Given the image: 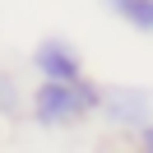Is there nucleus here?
Returning a JSON list of instances; mask_svg holds the SVG:
<instances>
[{
    "label": "nucleus",
    "mask_w": 153,
    "mask_h": 153,
    "mask_svg": "<svg viewBox=\"0 0 153 153\" xmlns=\"http://www.w3.org/2000/svg\"><path fill=\"white\" fill-rule=\"evenodd\" d=\"M97 102H102V84H93L88 74L70 79V84L37 79V88L23 97V111L42 130H74V125H84V121L97 116Z\"/></svg>",
    "instance_id": "nucleus-1"
},
{
    "label": "nucleus",
    "mask_w": 153,
    "mask_h": 153,
    "mask_svg": "<svg viewBox=\"0 0 153 153\" xmlns=\"http://www.w3.org/2000/svg\"><path fill=\"white\" fill-rule=\"evenodd\" d=\"M130 153H153V121L130 134Z\"/></svg>",
    "instance_id": "nucleus-6"
},
{
    "label": "nucleus",
    "mask_w": 153,
    "mask_h": 153,
    "mask_svg": "<svg viewBox=\"0 0 153 153\" xmlns=\"http://www.w3.org/2000/svg\"><path fill=\"white\" fill-rule=\"evenodd\" d=\"M102 5H107V10H111V14H116V19H121V10H125V5H130V0H102Z\"/></svg>",
    "instance_id": "nucleus-7"
},
{
    "label": "nucleus",
    "mask_w": 153,
    "mask_h": 153,
    "mask_svg": "<svg viewBox=\"0 0 153 153\" xmlns=\"http://www.w3.org/2000/svg\"><path fill=\"white\" fill-rule=\"evenodd\" d=\"M97 116H102L111 130L134 134L139 125L153 121V88H144V84H102Z\"/></svg>",
    "instance_id": "nucleus-2"
},
{
    "label": "nucleus",
    "mask_w": 153,
    "mask_h": 153,
    "mask_svg": "<svg viewBox=\"0 0 153 153\" xmlns=\"http://www.w3.org/2000/svg\"><path fill=\"white\" fill-rule=\"evenodd\" d=\"M28 65H33L37 79H56V84H70V79H84V74H88L84 51H79L70 37H60V33H47V37L33 42Z\"/></svg>",
    "instance_id": "nucleus-3"
},
{
    "label": "nucleus",
    "mask_w": 153,
    "mask_h": 153,
    "mask_svg": "<svg viewBox=\"0 0 153 153\" xmlns=\"http://www.w3.org/2000/svg\"><path fill=\"white\" fill-rule=\"evenodd\" d=\"M121 19L130 23L134 33H149L153 37V0H130V5L121 10Z\"/></svg>",
    "instance_id": "nucleus-5"
},
{
    "label": "nucleus",
    "mask_w": 153,
    "mask_h": 153,
    "mask_svg": "<svg viewBox=\"0 0 153 153\" xmlns=\"http://www.w3.org/2000/svg\"><path fill=\"white\" fill-rule=\"evenodd\" d=\"M23 111V93H19V79L10 70H0V121H10V116Z\"/></svg>",
    "instance_id": "nucleus-4"
}]
</instances>
